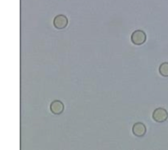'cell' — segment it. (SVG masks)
<instances>
[{"instance_id": "obj_1", "label": "cell", "mask_w": 168, "mask_h": 150, "mask_svg": "<svg viewBox=\"0 0 168 150\" xmlns=\"http://www.w3.org/2000/svg\"><path fill=\"white\" fill-rule=\"evenodd\" d=\"M131 40L134 45H141L147 40V35L142 30H137L134 31L131 36Z\"/></svg>"}, {"instance_id": "obj_2", "label": "cell", "mask_w": 168, "mask_h": 150, "mask_svg": "<svg viewBox=\"0 0 168 150\" xmlns=\"http://www.w3.org/2000/svg\"><path fill=\"white\" fill-rule=\"evenodd\" d=\"M152 118L157 123H164L168 118V113L164 108H158L153 112Z\"/></svg>"}, {"instance_id": "obj_3", "label": "cell", "mask_w": 168, "mask_h": 150, "mask_svg": "<svg viewBox=\"0 0 168 150\" xmlns=\"http://www.w3.org/2000/svg\"><path fill=\"white\" fill-rule=\"evenodd\" d=\"M68 24V20L64 15H59L54 18L53 24L57 29L62 30L65 28Z\"/></svg>"}, {"instance_id": "obj_4", "label": "cell", "mask_w": 168, "mask_h": 150, "mask_svg": "<svg viewBox=\"0 0 168 150\" xmlns=\"http://www.w3.org/2000/svg\"><path fill=\"white\" fill-rule=\"evenodd\" d=\"M133 134L137 137H142L147 132V127L145 125L140 122H137L133 125L132 127Z\"/></svg>"}, {"instance_id": "obj_5", "label": "cell", "mask_w": 168, "mask_h": 150, "mask_svg": "<svg viewBox=\"0 0 168 150\" xmlns=\"http://www.w3.org/2000/svg\"><path fill=\"white\" fill-rule=\"evenodd\" d=\"M51 112L55 115H60L64 112L65 105L60 100H55L51 104Z\"/></svg>"}, {"instance_id": "obj_6", "label": "cell", "mask_w": 168, "mask_h": 150, "mask_svg": "<svg viewBox=\"0 0 168 150\" xmlns=\"http://www.w3.org/2000/svg\"><path fill=\"white\" fill-rule=\"evenodd\" d=\"M159 72L163 77H168V62H164L159 66Z\"/></svg>"}]
</instances>
